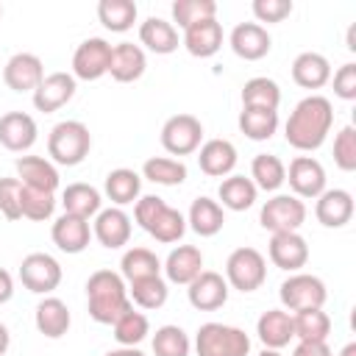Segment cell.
Here are the masks:
<instances>
[{
    "label": "cell",
    "mask_w": 356,
    "mask_h": 356,
    "mask_svg": "<svg viewBox=\"0 0 356 356\" xmlns=\"http://www.w3.org/2000/svg\"><path fill=\"white\" fill-rule=\"evenodd\" d=\"M61 278H64V270L58 259H53L50 253H42V250L28 253L19 264V281L33 295H50L53 289H58Z\"/></svg>",
    "instance_id": "30bf717a"
},
{
    "label": "cell",
    "mask_w": 356,
    "mask_h": 356,
    "mask_svg": "<svg viewBox=\"0 0 356 356\" xmlns=\"http://www.w3.org/2000/svg\"><path fill=\"white\" fill-rule=\"evenodd\" d=\"M167 295H170V286H167V281L161 275H147V278H139V281L128 284L131 306H139L145 312L161 309L167 303Z\"/></svg>",
    "instance_id": "ab89813d"
},
{
    "label": "cell",
    "mask_w": 356,
    "mask_h": 356,
    "mask_svg": "<svg viewBox=\"0 0 356 356\" xmlns=\"http://www.w3.org/2000/svg\"><path fill=\"white\" fill-rule=\"evenodd\" d=\"M256 189L264 192H278L286 184V164L275 153H256L250 161V175H248Z\"/></svg>",
    "instance_id": "e575fe53"
},
{
    "label": "cell",
    "mask_w": 356,
    "mask_h": 356,
    "mask_svg": "<svg viewBox=\"0 0 356 356\" xmlns=\"http://www.w3.org/2000/svg\"><path fill=\"white\" fill-rule=\"evenodd\" d=\"M250 11H253L259 25L261 22L273 25V22H284L295 11V6H292V0H253Z\"/></svg>",
    "instance_id": "c3c4849f"
},
{
    "label": "cell",
    "mask_w": 356,
    "mask_h": 356,
    "mask_svg": "<svg viewBox=\"0 0 356 356\" xmlns=\"http://www.w3.org/2000/svg\"><path fill=\"white\" fill-rule=\"evenodd\" d=\"M108 61H111V44L103 36H89L72 53V78L100 81L103 75H108Z\"/></svg>",
    "instance_id": "8fae6325"
},
{
    "label": "cell",
    "mask_w": 356,
    "mask_h": 356,
    "mask_svg": "<svg viewBox=\"0 0 356 356\" xmlns=\"http://www.w3.org/2000/svg\"><path fill=\"white\" fill-rule=\"evenodd\" d=\"M195 353L197 356H248L250 337L225 323H203L195 334Z\"/></svg>",
    "instance_id": "5b68a950"
},
{
    "label": "cell",
    "mask_w": 356,
    "mask_h": 356,
    "mask_svg": "<svg viewBox=\"0 0 356 356\" xmlns=\"http://www.w3.org/2000/svg\"><path fill=\"white\" fill-rule=\"evenodd\" d=\"M225 225V209L214 197H195L186 211V228H192L197 236H217Z\"/></svg>",
    "instance_id": "4dcf8cb0"
},
{
    "label": "cell",
    "mask_w": 356,
    "mask_h": 356,
    "mask_svg": "<svg viewBox=\"0 0 356 356\" xmlns=\"http://www.w3.org/2000/svg\"><path fill=\"white\" fill-rule=\"evenodd\" d=\"M33 323H36V331L47 339H61L70 325H72V314L67 309V303L56 295H44L39 303H36V312H33Z\"/></svg>",
    "instance_id": "484cf974"
},
{
    "label": "cell",
    "mask_w": 356,
    "mask_h": 356,
    "mask_svg": "<svg viewBox=\"0 0 356 356\" xmlns=\"http://www.w3.org/2000/svg\"><path fill=\"white\" fill-rule=\"evenodd\" d=\"M131 217L125 209L120 206H108V209H100L95 217H92V236L108 248V250H117V248H125L131 242Z\"/></svg>",
    "instance_id": "4fadbf2b"
},
{
    "label": "cell",
    "mask_w": 356,
    "mask_h": 356,
    "mask_svg": "<svg viewBox=\"0 0 356 356\" xmlns=\"http://www.w3.org/2000/svg\"><path fill=\"white\" fill-rule=\"evenodd\" d=\"M200 145H203V122L195 114H172L161 125V147L170 156L197 153Z\"/></svg>",
    "instance_id": "9c48e42d"
},
{
    "label": "cell",
    "mask_w": 356,
    "mask_h": 356,
    "mask_svg": "<svg viewBox=\"0 0 356 356\" xmlns=\"http://www.w3.org/2000/svg\"><path fill=\"white\" fill-rule=\"evenodd\" d=\"M170 14H172V25L186 31L189 25H195L200 19L217 17V3L214 0H175L170 6Z\"/></svg>",
    "instance_id": "f6af8a7d"
},
{
    "label": "cell",
    "mask_w": 356,
    "mask_h": 356,
    "mask_svg": "<svg viewBox=\"0 0 356 356\" xmlns=\"http://www.w3.org/2000/svg\"><path fill=\"white\" fill-rule=\"evenodd\" d=\"M39 139V125L25 111H6L0 117V145L11 153H28Z\"/></svg>",
    "instance_id": "e0dca14e"
},
{
    "label": "cell",
    "mask_w": 356,
    "mask_h": 356,
    "mask_svg": "<svg viewBox=\"0 0 356 356\" xmlns=\"http://www.w3.org/2000/svg\"><path fill=\"white\" fill-rule=\"evenodd\" d=\"M50 239L53 245L61 250V253H83L89 248V239H92V225L89 220L83 217H75V214H61L53 220V228H50Z\"/></svg>",
    "instance_id": "d6986e66"
},
{
    "label": "cell",
    "mask_w": 356,
    "mask_h": 356,
    "mask_svg": "<svg viewBox=\"0 0 356 356\" xmlns=\"http://www.w3.org/2000/svg\"><path fill=\"white\" fill-rule=\"evenodd\" d=\"M314 217L323 228H345L353 220V195L348 189H325L320 197H314Z\"/></svg>",
    "instance_id": "44dd1931"
},
{
    "label": "cell",
    "mask_w": 356,
    "mask_h": 356,
    "mask_svg": "<svg viewBox=\"0 0 356 356\" xmlns=\"http://www.w3.org/2000/svg\"><path fill=\"white\" fill-rule=\"evenodd\" d=\"M222 39H225L222 25L217 22V17H211V19H200L195 25H189L181 36V44L195 58H211L222 47Z\"/></svg>",
    "instance_id": "d4e9b609"
},
{
    "label": "cell",
    "mask_w": 356,
    "mask_h": 356,
    "mask_svg": "<svg viewBox=\"0 0 356 356\" xmlns=\"http://www.w3.org/2000/svg\"><path fill=\"white\" fill-rule=\"evenodd\" d=\"M181 44V36H178V28L170 22V19H161V17H147L142 25H139V47L142 50H150L156 56H170L175 53Z\"/></svg>",
    "instance_id": "4316f807"
},
{
    "label": "cell",
    "mask_w": 356,
    "mask_h": 356,
    "mask_svg": "<svg viewBox=\"0 0 356 356\" xmlns=\"http://www.w3.org/2000/svg\"><path fill=\"white\" fill-rule=\"evenodd\" d=\"M134 220L161 245H172L186 234V217L159 195H139L134 203Z\"/></svg>",
    "instance_id": "3957f363"
},
{
    "label": "cell",
    "mask_w": 356,
    "mask_h": 356,
    "mask_svg": "<svg viewBox=\"0 0 356 356\" xmlns=\"http://www.w3.org/2000/svg\"><path fill=\"white\" fill-rule=\"evenodd\" d=\"M236 125H239V131L248 139L267 142L278 131V111H273V108H256V106H242Z\"/></svg>",
    "instance_id": "d590c367"
},
{
    "label": "cell",
    "mask_w": 356,
    "mask_h": 356,
    "mask_svg": "<svg viewBox=\"0 0 356 356\" xmlns=\"http://www.w3.org/2000/svg\"><path fill=\"white\" fill-rule=\"evenodd\" d=\"M75 78L72 72H47L42 78V83L33 89L31 100H33V108L36 111H44V114H53L58 111L61 106H67L72 97H75Z\"/></svg>",
    "instance_id": "9a60e30c"
},
{
    "label": "cell",
    "mask_w": 356,
    "mask_h": 356,
    "mask_svg": "<svg viewBox=\"0 0 356 356\" xmlns=\"http://www.w3.org/2000/svg\"><path fill=\"white\" fill-rule=\"evenodd\" d=\"M0 19H3V6H0Z\"/></svg>",
    "instance_id": "91938a15"
},
{
    "label": "cell",
    "mask_w": 356,
    "mask_h": 356,
    "mask_svg": "<svg viewBox=\"0 0 356 356\" xmlns=\"http://www.w3.org/2000/svg\"><path fill=\"white\" fill-rule=\"evenodd\" d=\"M14 167H17V181L22 186L56 195L61 178H58V167L50 159H44V156H19Z\"/></svg>",
    "instance_id": "7402d4cb"
},
{
    "label": "cell",
    "mask_w": 356,
    "mask_h": 356,
    "mask_svg": "<svg viewBox=\"0 0 356 356\" xmlns=\"http://www.w3.org/2000/svg\"><path fill=\"white\" fill-rule=\"evenodd\" d=\"M267 256L278 270L300 273V267H306V261H309V242L300 236V231L273 234L270 245H267Z\"/></svg>",
    "instance_id": "2e32d148"
},
{
    "label": "cell",
    "mask_w": 356,
    "mask_h": 356,
    "mask_svg": "<svg viewBox=\"0 0 356 356\" xmlns=\"http://www.w3.org/2000/svg\"><path fill=\"white\" fill-rule=\"evenodd\" d=\"M231 289H239V292H256L264 281H267V259L261 250L250 248V245H242L236 250L228 253L225 259V275Z\"/></svg>",
    "instance_id": "8992f818"
},
{
    "label": "cell",
    "mask_w": 356,
    "mask_h": 356,
    "mask_svg": "<svg viewBox=\"0 0 356 356\" xmlns=\"http://www.w3.org/2000/svg\"><path fill=\"white\" fill-rule=\"evenodd\" d=\"M139 17V8L134 0H100L97 3V19L111 33H125L134 28Z\"/></svg>",
    "instance_id": "8d00e7d4"
},
{
    "label": "cell",
    "mask_w": 356,
    "mask_h": 356,
    "mask_svg": "<svg viewBox=\"0 0 356 356\" xmlns=\"http://www.w3.org/2000/svg\"><path fill=\"white\" fill-rule=\"evenodd\" d=\"M42 78H44V64L36 53H25V50L14 53L3 67V81L11 92H31L33 95V89L42 83Z\"/></svg>",
    "instance_id": "ac0fdd59"
},
{
    "label": "cell",
    "mask_w": 356,
    "mask_h": 356,
    "mask_svg": "<svg viewBox=\"0 0 356 356\" xmlns=\"http://www.w3.org/2000/svg\"><path fill=\"white\" fill-rule=\"evenodd\" d=\"M92 150V134L81 120H61L47 134V156L58 167H78Z\"/></svg>",
    "instance_id": "277c9868"
},
{
    "label": "cell",
    "mask_w": 356,
    "mask_h": 356,
    "mask_svg": "<svg viewBox=\"0 0 356 356\" xmlns=\"http://www.w3.org/2000/svg\"><path fill=\"white\" fill-rule=\"evenodd\" d=\"M197 167L211 178H225L236 167V147L228 139H209L197 147Z\"/></svg>",
    "instance_id": "f546056e"
},
{
    "label": "cell",
    "mask_w": 356,
    "mask_h": 356,
    "mask_svg": "<svg viewBox=\"0 0 356 356\" xmlns=\"http://www.w3.org/2000/svg\"><path fill=\"white\" fill-rule=\"evenodd\" d=\"M259 222L270 234H284V231H300L306 222V203L295 195H273L264 200L259 211Z\"/></svg>",
    "instance_id": "ba28073f"
},
{
    "label": "cell",
    "mask_w": 356,
    "mask_h": 356,
    "mask_svg": "<svg viewBox=\"0 0 356 356\" xmlns=\"http://www.w3.org/2000/svg\"><path fill=\"white\" fill-rule=\"evenodd\" d=\"M292 331L298 342H328L331 317L323 309H306L292 314Z\"/></svg>",
    "instance_id": "60d3db41"
},
{
    "label": "cell",
    "mask_w": 356,
    "mask_h": 356,
    "mask_svg": "<svg viewBox=\"0 0 356 356\" xmlns=\"http://www.w3.org/2000/svg\"><path fill=\"white\" fill-rule=\"evenodd\" d=\"M256 337L264 348L281 350L295 339L292 331V314L286 309H267L261 312V317L256 320Z\"/></svg>",
    "instance_id": "83f0119b"
},
{
    "label": "cell",
    "mask_w": 356,
    "mask_h": 356,
    "mask_svg": "<svg viewBox=\"0 0 356 356\" xmlns=\"http://www.w3.org/2000/svg\"><path fill=\"white\" fill-rule=\"evenodd\" d=\"M228 281L222 278V273H214V270H203L192 284H186V298H189V306L197 309V312H217L228 303Z\"/></svg>",
    "instance_id": "5bb4252c"
},
{
    "label": "cell",
    "mask_w": 356,
    "mask_h": 356,
    "mask_svg": "<svg viewBox=\"0 0 356 356\" xmlns=\"http://www.w3.org/2000/svg\"><path fill=\"white\" fill-rule=\"evenodd\" d=\"M353 33H356V25L348 28V50H356V39H353Z\"/></svg>",
    "instance_id": "9f6ffc18"
},
{
    "label": "cell",
    "mask_w": 356,
    "mask_h": 356,
    "mask_svg": "<svg viewBox=\"0 0 356 356\" xmlns=\"http://www.w3.org/2000/svg\"><path fill=\"white\" fill-rule=\"evenodd\" d=\"M103 192L106 197L111 200V206H128V203H136L139 195H142V175L136 170H128V167H117L106 175L103 181Z\"/></svg>",
    "instance_id": "d6a6232c"
},
{
    "label": "cell",
    "mask_w": 356,
    "mask_h": 356,
    "mask_svg": "<svg viewBox=\"0 0 356 356\" xmlns=\"http://www.w3.org/2000/svg\"><path fill=\"white\" fill-rule=\"evenodd\" d=\"M259 356H284V353H281V350H273V348H261Z\"/></svg>",
    "instance_id": "680465c9"
},
{
    "label": "cell",
    "mask_w": 356,
    "mask_h": 356,
    "mask_svg": "<svg viewBox=\"0 0 356 356\" xmlns=\"http://www.w3.org/2000/svg\"><path fill=\"white\" fill-rule=\"evenodd\" d=\"M331 83H334V95L339 100H356V64L353 61H345L331 75Z\"/></svg>",
    "instance_id": "f907efd6"
},
{
    "label": "cell",
    "mask_w": 356,
    "mask_h": 356,
    "mask_svg": "<svg viewBox=\"0 0 356 356\" xmlns=\"http://www.w3.org/2000/svg\"><path fill=\"white\" fill-rule=\"evenodd\" d=\"M292 356H334L328 342H298Z\"/></svg>",
    "instance_id": "816d5d0a"
},
{
    "label": "cell",
    "mask_w": 356,
    "mask_h": 356,
    "mask_svg": "<svg viewBox=\"0 0 356 356\" xmlns=\"http://www.w3.org/2000/svg\"><path fill=\"white\" fill-rule=\"evenodd\" d=\"M339 356H356V342H348V345L339 350Z\"/></svg>",
    "instance_id": "6f0895ef"
},
{
    "label": "cell",
    "mask_w": 356,
    "mask_h": 356,
    "mask_svg": "<svg viewBox=\"0 0 356 356\" xmlns=\"http://www.w3.org/2000/svg\"><path fill=\"white\" fill-rule=\"evenodd\" d=\"M334 125V106L325 95H306L284 122V139L289 147L300 153H314L323 147Z\"/></svg>",
    "instance_id": "6da1fadb"
},
{
    "label": "cell",
    "mask_w": 356,
    "mask_h": 356,
    "mask_svg": "<svg viewBox=\"0 0 356 356\" xmlns=\"http://www.w3.org/2000/svg\"><path fill=\"white\" fill-rule=\"evenodd\" d=\"M19 192H22V184L17 178H0V214L6 220H22L19 214Z\"/></svg>",
    "instance_id": "681fc988"
},
{
    "label": "cell",
    "mask_w": 356,
    "mask_h": 356,
    "mask_svg": "<svg viewBox=\"0 0 356 356\" xmlns=\"http://www.w3.org/2000/svg\"><path fill=\"white\" fill-rule=\"evenodd\" d=\"M228 44H231V50H234L239 58H245V61H259V58H264V56L270 53L273 36H270L267 28L259 25V22H239V25L231 31Z\"/></svg>",
    "instance_id": "603a6c76"
},
{
    "label": "cell",
    "mask_w": 356,
    "mask_h": 356,
    "mask_svg": "<svg viewBox=\"0 0 356 356\" xmlns=\"http://www.w3.org/2000/svg\"><path fill=\"white\" fill-rule=\"evenodd\" d=\"M161 270H164V281L167 284L186 286L203 273V253H200L197 245H178V248H172L167 253Z\"/></svg>",
    "instance_id": "ffe728a7"
},
{
    "label": "cell",
    "mask_w": 356,
    "mask_h": 356,
    "mask_svg": "<svg viewBox=\"0 0 356 356\" xmlns=\"http://www.w3.org/2000/svg\"><path fill=\"white\" fill-rule=\"evenodd\" d=\"M281 306L286 312H306V309H323L328 300V289L323 278L312 273H289L278 286Z\"/></svg>",
    "instance_id": "52a82bcc"
},
{
    "label": "cell",
    "mask_w": 356,
    "mask_h": 356,
    "mask_svg": "<svg viewBox=\"0 0 356 356\" xmlns=\"http://www.w3.org/2000/svg\"><path fill=\"white\" fill-rule=\"evenodd\" d=\"M147 70V56L139 44L134 42H120L111 44V61H108V75L117 83H134L145 75Z\"/></svg>",
    "instance_id": "cb8c5ba5"
},
{
    "label": "cell",
    "mask_w": 356,
    "mask_h": 356,
    "mask_svg": "<svg viewBox=\"0 0 356 356\" xmlns=\"http://www.w3.org/2000/svg\"><path fill=\"white\" fill-rule=\"evenodd\" d=\"M186 175H189L186 164L172 156H150L142 164V178H147L159 186H181L186 181Z\"/></svg>",
    "instance_id": "74e56055"
},
{
    "label": "cell",
    "mask_w": 356,
    "mask_h": 356,
    "mask_svg": "<svg viewBox=\"0 0 356 356\" xmlns=\"http://www.w3.org/2000/svg\"><path fill=\"white\" fill-rule=\"evenodd\" d=\"M292 81L300 89H323L331 81V61L317 50H303L292 61Z\"/></svg>",
    "instance_id": "f1b7e54d"
},
{
    "label": "cell",
    "mask_w": 356,
    "mask_h": 356,
    "mask_svg": "<svg viewBox=\"0 0 356 356\" xmlns=\"http://www.w3.org/2000/svg\"><path fill=\"white\" fill-rule=\"evenodd\" d=\"M239 97H242V106H256V108L278 111V106H281V86L273 78H267V75H256V78L245 81Z\"/></svg>",
    "instance_id": "b9f144b4"
},
{
    "label": "cell",
    "mask_w": 356,
    "mask_h": 356,
    "mask_svg": "<svg viewBox=\"0 0 356 356\" xmlns=\"http://www.w3.org/2000/svg\"><path fill=\"white\" fill-rule=\"evenodd\" d=\"M286 181L295 197L300 200H314L320 197L328 186H325V167L314 159V156H295L286 167Z\"/></svg>",
    "instance_id": "7c38bea8"
},
{
    "label": "cell",
    "mask_w": 356,
    "mask_h": 356,
    "mask_svg": "<svg viewBox=\"0 0 356 356\" xmlns=\"http://www.w3.org/2000/svg\"><path fill=\"white\" fill-rule=\"evenodd\" d=\"M256 197H259L256 184L248 175H239V172L225 175L217 186V203L228 211H248L256 203Z\"/></svg>",
    "instance_id": "1f68e13d"
},
{
    "label": "cell",
    "mask_w": 356,
    "mask_h": 356,
    "mask_svg": "<svg viewBox=\"0 0 356 356\" xmlns=\"http://www.w3.org/2000/svg\"><path fill=\"white\" fill-rule=\"evenodd\" d=\"M14 298V278H11V273L8 270H3L0 267V306L3 303H8Z\"/></svg>",
    "instance_id": "f5cc1de1"
},
{
    "label": "cell",
    "mask_w": 356,
    "mask_h": 356,
    "mask_svg": "<svg viewBox=\"0 0 356 356\" xmlns=\"http://www.w3.org/2000/svg\"><path fill=\"white\" fill-rule=\"evenodd\" d=\"M19 214L31 222H44L56 214V195L50 192H39V189H28L22 186L19 192Z\"/></svg>",
    "instance_id": "bcb514c9"
},
{
    "label": "cell",
    "mask_w": 356,
    "mask_h": 356,
    "mask_svg": "<svg viewBox=\"0 0 356 356\" xmlns=\"http://www.w3.org/2000/svg\"><path fill=\"white\" fill-rule=\"evenodd\" d=\"M8 345H11V334H8V328H6V323H0V356H6V350H8Z\"/></svg>",
    "instance_id": "11a10c76"
},
{
    "label": "cell",
    "mask_w": 356,
    "mask_h": 356,
    "mask_svg": "<svg viewBox=\"0 0 356 356\" xmlns=\"http://www.w3.org/2000/svg\"><path fill=\"white\" fill-rule=\"evenodd\" d=\"M103 356H145V353H142L139 348H122V345H120V348H114V350H106Z\"/></svg>",
    "instance_id": "db71d44e"
},
{
    "label": "cell",
    "mask_w": 356,
    "mask_h": 356,
    "mask_svg": "<svg viewBox=\"0 0 356 356\" xmlns=\"http://www.w3.org/2000/svg\"><path fill=\"white\" fill-rule=\"evenodd\" d=\"M150 345H153V356H189V350H192L189 334L181 325H172V323L156 328Z\"/></svg>",
    "instance_id": "ee69618b"
},
{
    "label": "cell",
    "mask_w": 356,
    "mask_h": 356,
    "mask_svg": "<svg viewBox=\"0 0 356 356\" xmlns=\"http://www.w3.org/2000/svg\"><path fill=\"white\" fill-rule=\"evenodd\" d=\"M61 206H64L67 214L92 220L103 209V195H100V189H95L92 184H83V181L67 184L64 192H61Z\"/></svg>",
    "instance_id": "836d02e7"
},
{
    "label": "cell",
    "mask_w": 356,
    "mask_h": 356,
    "mask_svg": "<svg viewBox=\"0 0 356 356\" xmlns=\"http://www.w3.org/2000/svg\"><path fill=\"white\" fill-rule=\"evenodd\" d=\"M334 164L342 172H353L356 170V128L345 125L337 131L334 136Z\"/></svg>",
    "instance_id": "7dc6e473"
},
{
    "label": "cell",
    "mask_w": 356,
    "mask_h": 356,
    "mask_svg": "<svg viewBox=\"0 0 356 356\" xmlns=\"http://www.w3.org/2000/svg\"><path fill=\"white\" fill-rule=\"evenodd\" d=\"M86 309L95 323L114 325V320L131 309L125 278L114 270H95L86 278Z\"/></svg>",
    "instance_id": "7a4b0ae2"
},
{
    "label": "cell",
    "mask_w": 356,
    "mask_h": 356,
    "mask_svg": "<svg viewBox=\"0 0 356 356\" xmlns=\"http://www.w3.org/2000/svg\"><path fill=\"white\" fill-rule=\"evenodd\" d=\"M111 331H114L117 345H122V348H139V342L150 334V320H147L145 312H136V309L131 306L122 317L114 320Z\"/></svg>",
    "instance_id": "7bdbcfd3"
},
{
    "label": "cell",
    "mask_w": 356,
    "mask_h": 356,
    "mask_svg": "<svg viewBox=\"0 0 356 356\" xmlns=\"http://www.w3.org/2000/svg\"><path fill=\"white\" fill-rule=\"evenodd\" d=\"M120 275L125 278V284L147 275H161V259L150 248H128L120 259Z\"/></svg>",
    "instance_id": "f35d334b"
}]
</instances>
